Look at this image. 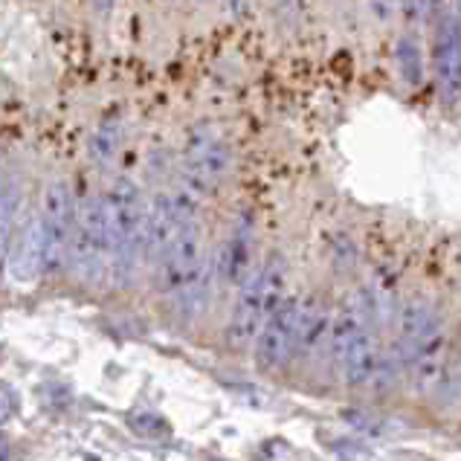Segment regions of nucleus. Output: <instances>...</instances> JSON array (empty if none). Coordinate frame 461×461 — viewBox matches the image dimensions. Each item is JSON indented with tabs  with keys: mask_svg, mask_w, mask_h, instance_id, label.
Segmentation results:
<instances>
[{
	"mask_svg": "<svg viewBox=\"0 0 461 461\" xmlns=\"http://www.w3.org/2000/svg\"><path fill=\"white\" fill-rule=\"evenodd\" d=\"M453 18H456V23L461 26V0H453Z\"/></svg>",
	"mask_w": 461,
	"mask_h": 461,
	"instance_id": "5701e85b",
	"label": "nucleus"
},
{
	"mask_svg": "<svg viewBox=\"0 0 461 461\" xmlns=\"http://www.w3.org/2000/svg\"><path fill=\"white\" fill-rule=\"evenodd\" d=\"M76 203L70 186L64 180H52L44 192V206L38 215L41 227V273L56 276L70 258V239H73Z\"/></svg>",
	"mask_w": 461,
	"mask_h": 461,
	"instance_id": "39448f33",
	"label": "nucleus"
},
{
	"mask_svg": "<svg viewBox=\"0 0 461 461\" xmlns=\"http://www.w3.org/2000/svg\"><path fill=\"white\" fill-rule=\"evenodd\" d=\"M197 4H206V0H197Z\"/></svg>",
	"mask_w": 461,
	"mask_h": 461,
	"instance_id": "b1692460",
	"label": "nucleus"
},
{
	"mask_svg": "<svg viewBox=\"0 0 461 461\" xmlns=\"http://www.w3.org/2000/svg\"><path fill=\"white\" fill-rule=\"evenodd\" d=\"M206 276V256H203V235L201 221L186 218L180 223L175 241L154 261V282L163 294H186Z\"/></svg>",
	"mask_w": 461,
	"mask_h": 461,
	"instance_id": "20e7f679",
	"label": "nucleus"
},
{
	"mask_svg": "<svg viewBox=\"0 0 461 461\" xmlns=\"http://www.w3.org/2000/svg\"><path fill=\"white\" fill-rule=\"evenodd\" d=\"M6 273L15 285H30L35 276H41V227L38 215H26L18 227L15 241H9Z\"/></svg>",
	"mask_w": 461,
	"mask_h": 461,
	"instance_id": "1a4fd4ad",
	"label": "nucleus"
},
{
	"mask_svg": "<svg viewBox=\"0 0 461 461\" xmlns=\"http://www.w3.org/2000/svg\"><path fill=\"white\" fill-rule=\"evenodd\" d=\"M299 305L302 299H282V305L270 313V320L256 337V363L261 372H279L296 354V334H299Z\"/></svg>",
	"mask_w": 461,
	"mask_h": 461,
	"instance_id": "0eeeda50",
	"label": "nucleus"
},
{
	"mask_svg": "<svg viewBox=\"0 0 461 461\" xmlns=\"http://www.w3.org/2000/svg\"><path fill=\"white\" fill-rule=\"evenodd\" d=\"M394 61H398V70L406 78V85L418 87L424 82V56H420V47L412 35H403L398 47H394Z\"/></svg>",
	"mask_w": 461,
	"mask_h": 461,
	"instance_id": "ddd939ff",
	"label": "nucleus"
},
{
	"mask_svg": "<svg viewBox=\"0 0 461 461\" xmlns=\"http://www.w3.org/2000/svg\"><path fill=\"white\" fill-rule=\"evenodd\" d=\"M21 203V192L15 177L6 168H0V270L6 265L9 241H12V223H15V212Z\"/></svg>",
	"mask_w": 461,
	"mask_h": 461,
	"instance_id": "f8f14e48",
	"label": "nucleus"
},
{
	"mask_svg": "<svg viewBox=\"0 0 461 461\" xmlns=\"http://www.w3.org/2000/svg\"><path fill=\"white\" fill-rule=\"evenodd\" d=\"M377 360H380V348H377V339L372 331L360 334L357 339L351 342V346L339 354L334 360L337 363V372L342 377V384L346 386H368L375 377V368H377Z\"/></svg>",
	"mask_w": 461,
	"mask_h": 461,
	"instance_id": "9b49d317",
	"label": "nucleus"
},
{
	"mask_svg": "<svg viewBox=\"0 0 461 461\" xmlns=\"http://www.w3.org/2000/svg\"><path fill=\"white\" fill-rule=\"evenodd\" d=\"M401 6V0H368V9L380 23H389L394 18V9Z\"/></svg>",
	"mask_w": 461,
	"mask_h": 461,
	"instance_id": "6ab92c4d",
	"label": "nucleus"
},
{
	"mask_svg": "<svg viewBox=\"0 0 461 461\" xmlns=\"http://www.w3.org/2000/svg\"><path fill=\"white\" fill-rule=\"evenodd\" d=\"M128 424H131V429H134V432H140V436H154V432L166 429L163 418L154 415V412H134V415H128Z\"/></svg>",
	"mask_w": 461,
	"mask_h": 461,
	"instance_id": "dca6fc26",
	"label": "nucleus"
},
{
	"mask_svg": "<svg viewBox=\"0 0 461 461\" xmlns=\"http://www.w3.org/2000/svg\"><path fill=\"white\" fill-rule=\"evenodd\" d=\"M432 68L438 78V96L444 104H456L461 96V26L453 15H444L432 44Z\"/></svg>",
	"mask_w": 461,
	"mask_h": 461,
	"instance_id": "6e6552de",
	"label": "nucleus"
},
{
	"mask_svg": "<svg viewBox=\"0 0 461 461\" xmlns=\"http://www.w3.org/2000/svg\"><path fill=\"white\" fill-rule=\"evenodd\" d=\"M221 4H223V9H227L232 18H241L244 12H247V6H249V0H221Z\"/></svg>",
	"mask_w": 461,
	"mask_h": 461,
	"instance_id": "aec40b11",
	"label": "nucleus"
},
{
	"mask_svg": "<svg viewBox=\"0 0 461 461\" xmlns=\"http://www.w3.org/2000/svg\"><path fill=\"white\" fill-rule=\"evenodd\" d=\"M116 149H120V125L116 122H102L99 131L94 134V142H90V154L99 166L111 163Z\"/></svg>",
	"mask_w": 461,
	"mask_h": 461,
	"instance_id": "2eb2a0df",
	"label": "nucleus"
},
{
	"mask_svg": "<svg viewBox=\"0 0 461 461\" xmlns=\"http://www.w3.org/2000/svg\"><path fill=\"white\" fill-rule=\"evenodd\" d=\"M104 215H108L111 261L108 270L116 287H131L137 282L142 261H146V197L131 177H120L104 194Z\"/></svg>",
	"mask_w": 461,
	"mask_h": 461,
	"instance_id": "f257e3e1",
	"label": "nucleus"
},
{
	"mask_svg": "<svg viewBox=\"0 0 461 461\" xmlns=\"http://www.w3.org/2000/svg\"><path fill=\"white\" fill-rule=\"evenodd\" d=\"M212 461H218V458H212Z\"/></svg>",
	"mask_w": 461,
	"mask_h": 461,
	"instance_id": "393cba45",
	"label": "nucleus"
},
{
	"mask_svg": "<svg viewBox=\"0 0 461 461\" xmlns=\"http://www.w3.org/2000/svg\"><path fill=\"white\" fill-rule=\"evenodd\" d=\"M287 282V261L285 256L273 253L249 279L241 285L239 302L227 325V346L232 351H247L256 342L258 331L270 320V313L282 305Z\"/></svg>",
	"mask_w": 461,
	"mask_h": 461,
	"instance_id": "f03ea898",
	"label": "nucleus"
},
{
	"mask_svg": "<svg viewBox=\"0 0 461 461\" xmlns=\"http://www.w3.org/2000/svg\"><path fill=\"white\" fill-rule=\"evenodd\" d=\"M111 9H113V0H96V12H99L102 18H108Z\"/></svg>",
	"mask_w": 461,
	"mask_h": 461,
	"instance_id": "412c9836",
	"label": "nucleus"
},
{
	"mask_svg": "<svg viewBox=\"0 0 461 461\" xmlns=\"http://www.w3.org/2000/svg\"><path fill=\"white\" fill-rule=\"evenodd\" d=\"M12 458V453H9V444L0 438V461H9Z\"/></svg>",
	"mask_w": 461,
	"mask_h": 461,
	"instance_id": "4be33fe9",
	"label": "nucleus"
},
{
	"mask_svg": "<svg viewBox=\"0 0 461 461\" xmlns=\"http://www.w3.org/2000/svg\"><path fill=\"white\" fill-rule=\"evenodd\" d=\"M111 239H108V215H104V197H85L76 206L70 258L68 265L73 276L85 285H99L108 273Z\"/></svg>",
	"mask_w": 461,
	"mask_h": 461,
	"instance_id": "7ed1b4c3",
	"label": "nucleus"
},
{
	"mask_svg": "<svg viewBox=\"0 0 461 461\" xmlns=\"http://www.w3.org/2000/svg\"><path fill=\"white\" fill-rule=\"evenodd\" d=\"M401 9H403V18L406 23H420L427 18V12H429V0H401Z\"/></svg>",
	"mask_w": 461,
	"mask_h": 461,
	"instance_id": "a211bd4d",
	"label": "nucleus"
},
{
	"mask_svg": "<svg viewBox=\"0 0 461 461\" xmlns=\"http://www.w3.org/2000/svg\"><path fill=\"white\" fill-rule=\"evenodd\" d=\"M18 412V392L0 384V427L6 424V420H12V415Z\"/></svg>",
	"mask_w": 461,
	"mask_h": 461,
	"instance_id": "f3484780",
	"label": "nucleus"
},
{
	"mask_svg": "<svg viewBox=\"0 0 461 461\" xmlns=\"http://www.w3.org/2000/svg\"><path fill=\"white\" fill-rule=\"evenodd\" d=\"M230 168L232 154L223 137L209 128H197L186 146V160H183V189L201 201L227 180Z\"/></svg>",
	"mask_w": 461,
	"mask_h": 461,
	"instance_id": "423d86ee",
	"label": "nucleus"
},
{
	"mask_svg": "<svg viewBox=\"0 0 461 461\" xmlns=\"http://www.w3.org/2000/svg\"><path fill=\"white\" fill-rule=\"evenodd\" d=\"M342 418H346V424L351 429L363 432L366 438H386V436H394V432H398V424H394L392 418H380L375 412L346 410V412H342Z\"/></svg>",
	"mask_w": 461,
	"mask_h": 461,
	"instance_id": "4468645a",
	"label": "nucleus"
},
{
	"mask_svg": "<svg viewBox=\"0 0 461 461\" xmlns=\"http://www.w3.org/2000/svg\"><path fill=\"white\" fill-rule=\"evenodd\" d=\"M249 267H253V227H249L247 218H241L230 232L227 244L221 247L218 276L223 285L241 287L249 279Z\"/></svg>",
	"mask_w": 461,
	"mask_h": 461,
	"instance_id": "9d476101",
	"label": "nucleus"
}]
</instances>
